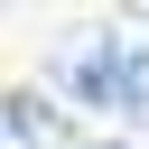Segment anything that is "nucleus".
Returning <instances> with one entry per match:
<instances>
[{
  "label": "nucleus",
  "instance_id": "nucleus-2",
  "mask_svg": "<svg viewBox=\"0 0 149 149\" xmlns=\"http://www.w3.org/2000/svg\"><path fill=\"white\" fill-rule=\"evenodd\" d=\"M9 140H19V149H37V140H47V112H37L28 93H9Z\"/></svg>",
  "mask_w": 149,
  "mask_h": 149
},
{
  "label": "nucleus",
  "instance_id": "nucleus-1",
  "mask_svg": "<svg viewBox=\"0 0 149 149\" xmlns=\"http://www.w3.org/2000/svg\"><path fill=\"white\" fill-rule=\"evenodd\" d=\"M56 84H65L84 112H130V37H121V28H84V37H65Z\"/></svg>",
  "mask_w": 149,
  "mask_h": 149
},
{
  "label": "nucleus",
  "instance_id": "nucleus-4",
  "mask_svg": "<svg viewBox=\"0 0 149 149\" xmlns=\"http://www.w3.org/2000/svg\"><path fill=\"white\" fill-rule=\"evenodd\" d=\"M93 149H121V140H93Z\"/></svg>",
  "mask_w": 149,
  "mask_h": 149
},
{
  "label": "nucleus",
  "instance_id": "nucleus-3",
  "mask_svg": "<svg viewBox=\"0 0 149 149\" xmlns=\"http://www.w3.org/2000/svg\"><path fill=\"white\" fill-rule=\"evenodd\" d=\"M130 112L149 121V37H130Z\"/></svg>",
  "mask_w": 149,
  "mask_h": 149
}]
</instances>
